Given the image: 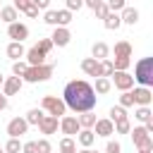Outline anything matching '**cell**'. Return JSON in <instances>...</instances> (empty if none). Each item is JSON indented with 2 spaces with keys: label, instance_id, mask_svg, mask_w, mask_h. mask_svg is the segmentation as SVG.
I'll return each instance as SVG.
<instances>
[{
  "label": "cell",
  "instance_id": "49",
  "mask_svg": "<svg viewBox=\"0 0 153 153\" xmlns=\"http://www.w3.org/2000/svg\"><path fill=\"white\" fill-rule=\"evenodd\" d=\"M76 153H93L91 148H84V151H76Z\"/></svg>",
  "mask_w": 153,
  "mask_h": 153
},
{
  "label": "cell",
  "instance_id": "18",
  "mask_svg": "<svg viewBox=\"0 0 153 153\" xmlns=\"http://www.w3.org/2000/svg\"><path fill=\"white\" fill-rule=\"evenodd\" d=\"M76 141H79L84 148H91V146H93V141H96L93 129H79V131H76Z\"/></svg>",
  "mask_w": 153,
  "mask_h": 153
},
{
  "label": "cell",
  "instance_id": "22",
  "mask_svg": "<svg viewBox=\"0 0 153 153\" xmlns=\"http://www.w3.org/2000/svg\"><path fill=\"white\" fill-rule=\"evenodd\" d=\"M76 120H79V127H81V129H91V127L96 124V115H93L91 110L79 112V117H76Z\"/></svg>",
  "mask_w": 153,
  "mask_h": 153
},
{
  "label": "cell",
  "instance_id": "37",
  "mask_svg": "<svg viewBox=\"0 0 153 153\" xmlns=\"http://www.w3.org/2000/svg\"><path fill=\"white\" fill-rule=\"evenodd\" d=\"M120 105H122V108H131V105H134L131 88H129V91H122V96H120Z\"/></svg>",
  "mask_w": 153,
  "mask_h": 153
},
{
  "label": "cell",
  "instance_id": "31",
  "mask_svg": "<svg viewBox=\"0 0 153 153\" xmlns=\"http://www.w3.org/2000/svg\"><path fill=\"white\" fill-rule=\"evenodd\" d=\"M5 153H22V141L17 136H10V141L5 146Z\"/></svg>",
  "mask_w": 153,
  "mask_h": 153
},
{
  "label": "cell",
  "instance_id": "47",
  "mask_svg": "<svg viewBox=\"0 0 153 153\" xmlns=\"http://www.w3.org/2000/svg\"><path fill=\"white\" fill-rule=\"evenodd\" d=\"M29 2H31V0H14V7H17L19 12H22V10H24V7L29 5Z\"/></svg>",
  "mask_w": 153,
  "mask_h": 153
},
{
  "label": "cell",
  "instance_id": "8",
  "mask_svg": "<svg viewBox=\"0 0 153 153\" xmlns=\"http://www.w3.org/2000/svg\"><path fill=\"white\" fill-rule=\"evenodd\" d=\"M50 41H53V45H57V48H65V45H69V41H72V33H69V29H67V26H55V31H53Z\"/></svg>",
  "mask_w": 153,
  "mask_h": 153
},
{
  "label": "cell",
  "instance_id": "44",
  "mask_svg": "<svg viewBox=\"0 0 153 153\" xmlns=\"http://www.w3.org/2000/svg\"><path fill=\"white\" fill-rule=\"evenodd\" d=\"M93 12H96V17H98V19H103V17H105V14L110 12V10H108V5H105V0H103V2H100V5H98V7L93 10Z\"/></svg>",
  "mask_w": 153,
  "mask_h": 153
},
{
  "label": "cell",
  "instance_id": "38",
  "mask_svg": "<svg viewBox=\"0 0 153 153\" xmlns=\"http://www.w3.org/2000/svg\"><path fill=\"white\" fill-rule=\"evenodd\" d=\"M50 151H53V146H50L48 139H38L36 141V153H50Z\"/></svg>",
  "mask_w": 153,
  "mask_h": 153
},
{
  "label": "cell",
  "instance_id": "11",
  "mask_svg": "<svg viewBox=\"0 0 153 153\" xmlns=\"http://www.w3.org/2000/svg\"><path fill=\"white\" fill-rule=\"evenodd\" d=\"M131 98H134V105H151L153 93H151L148 86H139V88L131 91Z\"/></svg>",
  "mask_w": 153,
  "mask_h": 153
},
{
  "label": "cell",
  "instance_id": "17",
  "mask_svg": "<svg viewBox=\"0 0 153 153\" xmlns=\"http://www.w3.org/2000/svg\"><path fill=\"white\" fill-rule=\"evenodd\" d=\"M120 19H122V24L134 26V24L139 22V10H136V7H122V10H120Z\"/></svg>",
  "mask_w": 153,
  "mask_h": 153
},
{
  "label": "cell",
  "instance_id": "10",
  "mask_svg": "<svg viewBox=\"0 0 153 153\" xmlns=\"http://www.w3.org/2000/svg\"><path fill=\"white\" fill-rule=\"evenodd\" d=\"M26 129H29V122L24 120V117H14V120H10L7 122V134L10 136H22V134H26Z\"/></svg>",
  "mask_w": 153,
  "mask_h": 153
},
{
  "label": "cell",
  "instance_id": "28",
  "mask_svg": "<svg viewBox=\"0 0 153 153\" xmlns=\"http://www.w3.org/2000/svg\"><path fill=\"white\" fill-rule=\"evenodd\" d=\"M41 117H43V108H31V110L26 112V117H24V120H26L29 124H38V122H41Z\"/></svg>",
  "mask_w": 153,
  "mask_h": 153
},
{
  "label": "cell",
  "instance_id": "14",
  "mask_svg": "<svg viewBox=\"0 0 153 153\" xmlns=\"http://www.w3.org/2000/svg\"><path fill=\"white\" fill-rule=\"evenodd\" d=\"M22 84H24L22 76H7V79L2 81V93H5V96H14V93L22 91Z\"/></svg>",
  "mask_w": 153,
  "mask_h": 153
},
{
  "label": "cell",
  "instance_id": "29",
  "mask_svg": "<svg viewBox=\"0 0 153 153\" xmlns=\"http://www.w3.org/2000/svg\"><path fill=\"white\" fill-rule=\"evenodd\" d=\"M110 120H112V122L127 120V110H124L122 105H112V108H110Z\"/></svg>",
  "mask_w": 153,
  "mask_h": 153
},
{
  "label": "cell",
  "instance_id": "33",
  "mask_svg": "<svg viewBox=\"0 0 153 153\" xmlns=\"http://www.w3.org/2000/svg\"><path fill=\"white\" fill-rule=\"evenodd\" d=\"M115 124V134H129L131 124H129V117L127 120H120V122H112Z\"/></svg>",
  "mask_w": 153,
  "mask_h": 153
},
{
  "label": "cell",
  "instance_id": "51",
  "mask_svg": "<svg viewBox=\"0 0 153 153\" xmlns=\"http://www.w3.org/2000/svg\"><path fill=\"white\" fill-rule=\"evenodd\" d=\"M0 153H5V148H0Z\"/></svg>",
  "mask_w": 153,
  "mask_h": 153
},
{
  "label": "cell",
  "instance_id": "53",
  "mask_svg": "<svg viewBox=\"0 0 153 153\" xmlns=\"http://www.w3.org/2000/svg\"><path fill=\"white\" fill-rule=\"evenodd\" d=\"M93 153H96V151H93Z\"/></svg>",
  "mask_w": 153,
  "mask_h": 153
},
{
  "label": "cell",
  "instance_id": "5",
  "mask_svg": "<svg viewBox=\"0 0 153 153\" xmlns=\"http://www.w3.org/2000/svg\"><path fill=\"white\" fill-rule=\"evenodd\" d=\"M41 108H43L48 115H55V117H62V115L67 112V105H65V100H62V98H57V96H43V100H41Z\"/></svg>",
  "mask_w": 153,
  "mask_h": 153
},
{
  "label": "cell",
  "instance_id": "32",
  "mask_svg": "<svg viewBox=\"0 0 153 153\" xmlns=\"http://www.w3.org/2000/svg\"><path fill=\"white\" fill-rule=\"evenodd\" d=\"M72 22V12L69 10H57V26H67Z\"/></svg>",
  "mask_w": 153,
  "mask_h": 153
},
{
  "label": "cell",
  "instance_id": "41",
  "mask_svg": "<svg viewBox=\"0 0 153 153\" xmlns=\"http://www.w3.org/2000/svg\"><path fill=\"white\" fill-rule=\"evenodd\" d=\"M22 12H24L26 17H31V19H36V17H38V7H36L33 2H29V5H26V7L22 10Z\"/></svg>",
  "mask_w": 153,
  "mask_h": 153
},
{
  "label": "cell",
  "instance_id": "30",
  "mask_svg": "<svg viewBox=\"0 0 153 153\" xmlns=\"http://www.w3.org/2000/svg\"><path fill=\"white\" fill-rule=\"evenodd\" d=\"M129 65H131V57H115L112 60V69H117V72H127Z\"/></svg>",
  "mask_w": 153,
  "mask_h": 153
},
{
  "label": "cell",
  "instance_id": "50",
  "mask_svg": "<svg viewBox=\"0 0 153 153\" xmlns=\"http://www.w3.org/2000/svg\"><path fill=\"white\" fill-rule=\"evenodd\" d=\"M2 81H5V76H2V74H0V86H2Z\"/></svg>",
  "mask_w": 153,
  "mask_h": 153
},
{
  "label": "cell",
  "instance_id": "34",
  "mask_svg": "<svg viewBox=\"0 0 153 153\" xmlns=\"http://www.w3.org/2000/svg\"><path fill=\"white\" fill-rule=\"evenodd\" d=\"M26 67H29V65H26L24 60H14V65H12V74H14V76H24Z\"/></svg>",
  "mask_w": 153,
  "mask_h": 153
},
{
  "label": "cell",
  "instance_id": "2",
  "mask_svg": "<svg viewBox=\"0 0 153 153\" xmlns=\"http://www.w3.org/2000/svg\"><path fill=\"white\" fill-rule=\"evenodd\" d=\"M134 81H139L141 86H153V57H141L134 65Z\"/></svg>",
  "mask_w": 153,
  "mask_h": 153
},
{
  "label": "cell",
  "instance_id": "48",
  "mask_svg": "<svg viewBox=\"0 0 153 153\" xmlns=\"http://www.w3.org/2000/svg\"><path fill=\"white\" fill-rule=\"evenodd\" d=\"M5 108H7V96H5V93H0V112H2Z\"/></svg>",
  "mask_w": 153,
  "mask_h": 153
},
{
  "label": "cell",
  "instance_id": "23",
  "mask_svg": "<svg viewBox=\"0 0 153 153\" xmlns=\"http://www.w3.org/2000/svg\"><path fill=\"white\" fill-rule=\"evenodd\" d=\"M0 22H7V24L17 22V7H14V5L2 7V10H0Z\"/></svg>",
  "mask_w": 153,
  "mask_h": 153
},
{
  "label": "cell",
  "instance_id": "15",
  "mask_svg": "<svg viewBox=\"0 0 153 153\" xmlns=\"http://www.w3.org/2000/svg\"><path fill=\"white\" fill-rule=\"evenodd\" d=\"M24 57H26V65H43V62H45V57H48V53H43L38 45H33L31 50H26V53H24Z\"/></svg>",
  "mask_w": 153,
  "mask_h": 153
},
{
  "label": "cell",
  "instance_id": "1",
  "mask_svg": "<svg viewBox=\"0 0 153 153\" xmlns=\"http://www.w3.org/2000/svg\"><path fill=\"white\" fill-rule=\"evenodd\" d=\"M62 100L69 110L74 112H86V110H93L96 108V91L88 81L84 79H74L65 86L62 91Z\"/></svg>",
  "mask_w": 153,
  "mask_h": 153
},
{
  "label": "cell",
  "instance_id": "42",
  "mask_svg": "<svg viewBox=\"0 0 153 153\" xmlns=\"http://www.w3.org/2000/svg\"><path fill=\"white\" fill-rule=\"evenodd\" d=\"M36 45H38V48H41L43 53H50V50H53V41H50V38H41V41L36 43Z\"/></svg>",
  "mask_w": 153,
  "mask_h": 153
},
{
  "label": "cell",
  "instance_id": "52",
  "mask_svg": "<svg viewBox=\"0 0 153 153\" xmlns=\"http://www.w3.org/2000/svg\"><path fill=\"white\" fill-rule=\"evenodd\" d=\"M139 153H146V151H139Z\"/></svg>",
  "mask_w": 153,
  "mask_h": 153
},
{
  "label": "cell",
  "instance_id": "40",
  "mask_svg": "<svg viewBox=\"0 0 153 153\" xmlns=\"http://www.w3.org/2000/svg\"><path fill=\"white\" fill-rule=\"evenodd\" d=\"M81 7H84V0H65V10H69V12H76Z\"/></svg>",
  "mask_w": 153,
  "mask_h": 153
},
{
  "label": "cell",
  "instance_id": "6",
  "mask_svg": "<svg viewBox=\"0 0 153 153\" xmlns=\"http://www.w3.org/2000/svg\"><path fill=\"white\" fill-rule=\"evenodd\" d=\"M112 76V81H115V88H120V91H129L131 86H134V76L129 74V72H112L110 74Z\"/></svg>",
  "mask_w": 153,
  "mask_h": 153
},
{
  "label": "cell",
  "instance_id": "25",
  "mask_svg": "<svg viewBox=\"0 0 153 153\" xmlns=\"http://www.w3.org/2000/svg\"><path fill=\"white\" fill-rule=\"evenodd\" d=\"M110 88H112V84H110V79H108V76H96V86H93V91H96V93H100V96H103V93H108Z\"/></svg>",
  "mask_w": 153,
  "mask_h": 153
},
{
  "label": "cell",
  "instance_id": "16",
  "mask_svg": "<svg viewBox=\"0 0 153 153\" xmlns=\"http://www.w3.org/2000/svg\"><path fill=\"white\" fill-rule=\"evenodd\" d=\"M96 136H110V134H115V124H112V120H96Z\"/></svg>",
  "mask_w": 153,
  "mask_h": 153
},
{
  "label": "cell",
  "instance_id": "26",
  "mask_svg": "<svg viewBox=\"0 0 153 153\" xmlns=\"http://www.w3.org/2000/svg\"><path fill=\"white\" fill-rule=\"evenodd\" d=\"M134 117H136L139 122H143V124H146V122H153V115H151V108H148V105H139L136 112H134Z\"/></svg>",
  "mask_w": 153,
  "mask_h": 153
},
{
  "label": "cell",
  "instance_id": "39",
  "mask_svg": "<svg viewBox=\"0 0 153 153\" xmlns=\"http://www.w3.org/2000/svg\"><path fill=\"white\" fill-rule=\"evenodd\" d=\"M105 5H108V10H110V12H120L122 7H127V0H108Z\"/></svg>",
  "mask_w": 153,
  "mask_h": 153
},
{
  "label": "cell",
  "instance_id": "12",
  "mask_svg": "<svg viewBox=\"0 0 153 153\" xmlns=\"http://www.w3.org/2000/svg\"><path fill=\"white\" fill-rule=\"evenodd\" d=\"M60 129H62V134L74 136L81 127H79V120H76V117H72V115H62V120H60Z\"/></svg>",
  "mask_w": 153,
  "mask_h": 153
},
{
  "label": "cell",
  "instance_id": "43",
  "mask_svg": "<svg viewBox=\"0 0 153 153\" xmlns=\"http://www.w3.org/2000/svg\"><path fill=\"white\" fill-rule=\"evenodd\" d=\"M105 153H122V146H120V141H108V146H105Z\"/></svg>",
  "mask_w": 153,
  "mask_h": 153
},
{
  "label": "cell",
  "instance_id": "4",
  "mask_svg": "<svg viewBox=\"0 0 153 153\" xmlns=\"http://www.w3.org/2000/svg\"><path fill=\"white\" fill-rule=\"evenodd\" d=\"M131 139H134V146L139 151H146V153H153V141H151V131L146 127H134L129 129Z\"/></svg>",
  "mask_w": 153,
  "mask_h": 153
},
{
  "label": "cell",
  "instance_id": "24",
  "mask_svg": "<svg viewBox=\"0 0 153 153\" xmlns=\"http://www.w3.org/2000/svg\"><path fill=\"white\" fill-rule=\"evenodd\" d=\"M115 57H131V45H129V41H117V43H115Z\"/></svg>",
  "mask_w": 153,
  "mask_h": 153
},
{
  "label": "cell",
  "instance_id": "20",
  "mask_svg": "<svg viewBox=\"0 0 153 153\" xmlns=\"http://www.w3.org/2000/svg\"><path fill=\"white\" fill-rule=\"evenodd\" d=\"M24 45L19 43V41H12L10 45H7V57H12V60H22L24 57Z\"/></svg>",
  "mask_w": 153,
  "mask_h": 153
},
{
  "label": "cell",
  "instance_id": "7",
  "mask_svg": "<svg viewBox=\"0 0 153 153\" xmlns=\"http://www.w3.org/2000/svg\"><path fill=\"white\" fill-rule=\"evenodd\" d=\"M7 36L12 38V41H24V38H29V26L26 24H19V22H12V24H7Z\"/></svg>",
  "mask_w": 153,
  "mask_h": 153
},
{
  "label": "cell",
  "instance_id": "27",
  "mask_svg": "<svg viewBox=\"0 0 153 153\" xmlns=\"http://www.w3.org/2000/svg\"><path fill=\"white\" fill-rule=\"evenodd\" d=\"M60 153H76V141L72 136H65L60 141Z\"/></svg>",
  "mask_w": 153,
  "mask_h": 153
},
{
  "label": "cell",
  "instance_id": "19",
  "mask_svg": "<svg viewBox=\"0 0 153 153\" xmlns=\"http://www.w3.org/2000/svg\"><path fill=\"white\" fill-rule=\"evenodd\" d=\"M103 24H105V29H108V31H115V29H120V26H122L120 12H108V14L103 17Z\"/></svg>",
  "mask_w": 153,
  "mask_h": 153
},
{
  "label": "cell",
  "instance_id": "3",
  "mask_svg": "<svg viewBox=\"0 0 153 153\" xmlns=\"http://www.w3.org/2000/svg\"><path fill=\"white\" fill-rule=\"evenodd\" d=\"M53 76V65H29L26 67V72H24V81H29V84H38V81H48Z\"/></svg>",
  "mask_w": 153,
  "mask_h": 153
},
{
  "label": "cell",
  "instance_id": "36",
  "mask_svg": "<svg viewBox=\"0 0 153 153\" xmlns=\"http://www.w3.org/2000/svg\"><path fill=\"white\" fill-rule=\"evenodd\" d=\"M115 69H112V60H100V76H110Z\"/></svg>",
  "mask_w": 153,
  "mask_h": 153
},
{
  "label": "cell",
  "instance_id": "9",
  "mask_svg": "<svg viewBox=\"0 0 153 153\" xmlns=\"http://www.w3.org/2000/svg\"><path fill=\"white\" fill-rule=\"evenodd\" d=\"M36 127L41 129V134L50 136V134H55V131H57L60 122H57V117H55V115H43V117H41V122H38Z\"/></svg>",
  "mask_w": 153,
  "mask_h": 153
},
{
  "label": "cell",
  "instance_id": "13",
  "mask_svg": "<svg viewBox=\"0 0 153 153\" xmlns=\"http://www.w3.org/2000/svg\"><path fill=\"white\" fill-rule=\"evenodd\" d=\"M81 72L86 76H100V60L96 57H84L81 60Z\"/></svg>",
  "mask_w": 153,
  "mask_h": 153
},
{
  "label": "cell",
  "instance_id": "46",
  "mask_svg": "<svg viewBox=\"0 0 153 153\" xmlns=\"http://www.w3.org/2000/svg\"><path fill=\"white\" fill-rule=\"evenodd\" d=\"M100 2H103V0H84V5H86V7H91V10H96Z\"/></svg>",
  "mask_w": 153,
  "mask_h": 153
},
{
  "label": "cell",
  "instance_id": "21",
  "mask_svg": "<svg viewBox=\"0 0 153 153\" xmlns=\"http://www.w3.org/2000/svg\"><path fill=\"white\" fill-rule=\"evenodd\" d=\"M91 55H93L96 60H105V57L110 55V48H108V43H103V41L93 43V48H91Z\"/></svg>",
  "mask_w": 153,
  "mask_h": 153
},
{
  "label": "cell",
  "instance_id": "45",
  "mask_svg": "<svg viewBox=\"0 0 153 153\" xmlns=\"http://www.w3.org/2000/svg\"><path fill=\"white\" fill-rule=\"evenodd\" d=\"M22 153H36V141H26V143H22Z\"/></svg>",
  "mask_w": 153,
  "mask_h": 153
},
{
  "label": "cell",
  "instance_id": "35",
  "mask_svg": "<svg viewBox=\"0 0 153 153\" xmlns=\"http://www.w3.org/2000/svg\"><path fill=\"white\" fill-rule=\"evenodd\" d=\"M43 22H45V24H50V26H57V10H45Z\"/></svg>",
  "mask_w": 153,
  "mask_h": 153
}]
</instances>
